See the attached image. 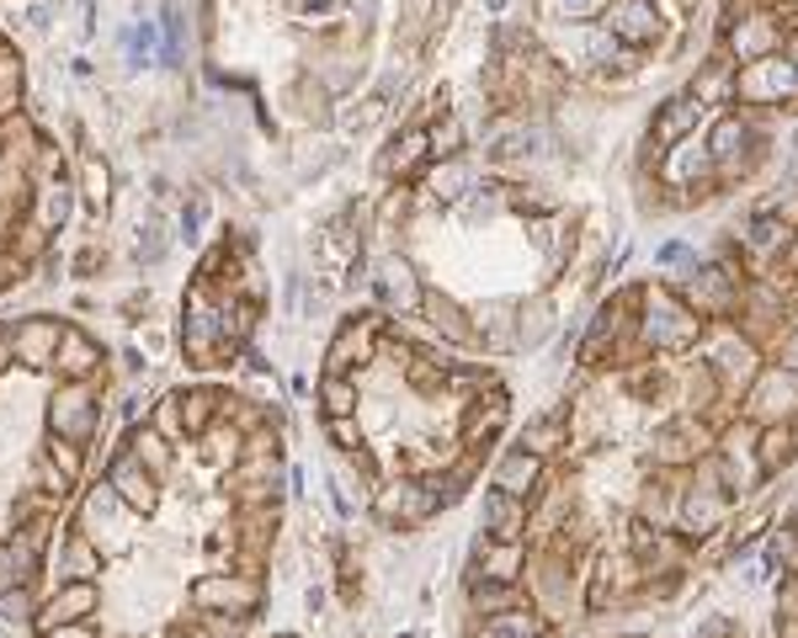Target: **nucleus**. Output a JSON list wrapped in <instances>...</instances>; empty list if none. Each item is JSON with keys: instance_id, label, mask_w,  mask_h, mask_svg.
I'll return each mask as SVG.
<instances>
[{"instance_id": "48", "label": "nucleus", "mask_w": 798, "mask_h": 638, "mask_svg": "<svg viewBox=\"0 0 798 638\" xmlns=\"http://www.w3.org/2000/svg\"><path fill=\"white\" fill-rule=\"evenodd\" d=\"M564 6H570V11H575V17H581V11H591V6H596V0H564Z\"/></svg>"}, {"instance_id": "20", "label": "nucleus", "mask_w": 798, "mask_h": 638, "mask_svg": "<svg viewBox=\"0 0 798 638\" xmlns=\"http://www.w3.org/2000/svg\"><path fill=\"white\" fill-rule=\"evenodd\" d=\"M745 144H751V128H745L740 118H724L719 128H713L708 160H713V165H724V171H735V165H745Z\"/></svg>"}, {"instance_id": "19", "label": "nucleus", "mask_w": 798, "mask_h": 638, "mask_svg": "<svg viewBox=\"0 0 798 638\" xmlns=\"http://www.w3.org/2000/svg\"><path fill=\"white\" fill-rule=\"evenodd\" d=\"M532 485H538V453L517 447V453L500 457V468H495V489H500V495H517V500H522Z\"/></svg>"}, {"instance_id": "42", "label": "nucleus", "mask_w": 798, "mask_h": 638, "mask_svg": "<svg viewBox=\"0 0 798 638\" xmlns=\"http://www.w3.org/2000/svg\"><path fill=\"white\" fill-rule=\"evenodd\" d=\"M107 186H112V182H107V165H96V160H91V165H86V197H91L96 208L107 203Z\"/></svg>"}, {"instance_id": "39", "label": "nucleus", "mask_w": 798, "mask_h": 638, "mask_svg": "<svg viewBox=\"0 0 798 638\" xmlns=\"http://www.w3.org/2000/svg\"><path fill=\"white\" fill-rule=\"evenodd\" d=\"M154 431H160V436H186V425H182V399H165V404H160V415H154Z\"/></svg>"}, {"instance_id": "37", "label": "nucleus", "mask_w": 798, "mask_h": 638, "mask_svg": "<svg viewBox=\"0 0 798 638\" xmlns=\"http://www.w3.org/2000/svg\"><path fill=\"white\" fill-rule=\"evenodd\" d=\"M777 634L798 638V580H788L783 596H777Z\"/></svg>"}, {"instance_id": "5", "label": "nucleus", "mask_w": 798, "mask_h": 638, "mask_svg": "<svg viewBox=\"0 0 798 638\" xmlns=\"http://www.w3.org/2000/svg\"><path fill=\"white\" fill-rule=\"evenodd\" d=\"M602 28L613 32L617 43H655L660 37V11L655 0H607L602 6Z\"/></svg>"}, {"instance_id": "28", "label": "nucleus", "mask_w": 798, "mask_h": 638, "mask_svg": "<svg viewBox=\"0 0 798 638\" xmlns=\"http://www.w3.org/2000/svg\"><path fill=\"white\" fill-rule=\"evenodd\" d=\"M421 304H427L431 325H436V331L447 335V340H474V325H468V320H463V314H459L453 304H447V299H436V293H427Z\"/></svg>"}, {"instance_id": "13", "label": "nucleus", "mask_w": 798, "mask_h": 638, "mask_svg": "<svg viewBox=\"0 0 798 638\" xmlns=\"http://www.w3.org/2000/svg\"><path fill=\"white\" fill-rule=\"evenodd\" d=\"M655 453L666 457V463H692V457L708 453V431L703 421H692V415H681V421H671L660 436H655Z\"/></svg>"}, {"instance_id": "4", "label": "nucleus", "mask_w": 798, "mask_h": 638, "mask_svg": "<svg viewBox=\"0 0 798 638\" xmlns=\"http://www.w3.org/2000/svg\"><path fill=\"white\" fill-rule=\"evenodd\" d=\"M91 612H96L91 580H64L60 591L37 607V634H54V628H69V623H91Z\"/></svg>"}, {"instance_id": "24", "label": "nucleus", "mask_w": 798, "mask_h": 638, "mask_svg": "<svg viewBox=\"0 0 798 638\" xmlns=\"http://www.w3.org/2000/svg\"><path fill=\"white\" fill-rule=\"evenodd\" d=\"M543 634V623L532 617V612L511 607V612H495V617H485V634L479 638H538Z\"/></svg>"}, {"instance_id": "11", "label": "nucleus", "mask_w": 798, "mask_h": 638, "mask_svg": "<svg viewBox=\"0 0 798 638\" xmlns=\"http://www.w3.org/2000/svg\"><path fill=\"white\" fill-rule=\"evenodd\" d=\"M681 517H687V527L703 538V532H719L724 527V517H730V495H724V485H692L687 489V500H681Z\"/></svg>"}, {"instance_id": "34", "label": "nucleus", "mask_w": 798, "mask_h": 638, "mask_svg": "<svg viewBox=\"0 0 798 638\" xmlns=\"http://www.w3.org/2000/svg\"><path fill=\"white\" fill-rule=\"evenodd\" d=\"M463 186H468V165L463 160H447L442 171H431V197H463Z\"/></svg>"}, {"instance_id": "16", "label": "nucleus", "mask_w": 798, "mask_h": 638, "mask_svg": "<svg viewBox=\"0 0 798 638\" xmlns=\"http://www.w3.org/2000/svg\"><path fill=\"white\" fill-rule=\"evenodd\" d=\"M708 367H713L724 383H751V378H756V346H745V340H735V331H724Z\"/></svg>"}, {"instance_id": "31", "label": "nucleus", "mask_w": 798, "mask_h": 638, "mask_svg": "<svg viewBox=\"0 0 798 638\" xmlns=\"http://www.w3.org/2000/svg\"><path fill=\"white\" fill-rule=\"evenodd\" d=\"M320 399H325V415H352V410H357V383L331 372V378L320 383Z\"/></svg>"}, {"instance_id": "23", "label": "nucleus", "mask_w": 798, "mask_h": 638, "mask_svg": "<svg viewBox=\"0 0 798 638\" xmlns=\"http://www.w3.org/2000/svg\"><path fill=\"white\" fill-rule=\"evenodd\" d=\"M431 133H421V128H410V133H399L395 144H389V154H384V171L389 176H410L416 165H421V154H427Z\"/></svg>"}, {"instance_id": "17", "label": "nucleus", "mask_w": 798, "mask_h": 638, "mask_svg": "<svg viewBox=\"0 0 798 638\" xmlns=\"http://www.w3.org/2000/svg\"><path fill=\"white\" fill-rule=\"evenodd\" d=\"M703 101L698 96H676V101H666V112L655 118V144H676V139H687L698 122H703Z\"/></svg>"}, {"instance_id": "27", "label": "nucleus", "mask_w": 798, "mask_h": 638, "mask_svg": "<svg viewBox=\"0 0 798 638\" xmlns=\"http://www.w3.org/2000/svg\"><path fill=\"white\" fill-rule=\"evenodd\" d=\"M500 425H506V399L500 394H479L474 399V415H468V442H485V436H495V431H500Z\"/></svg>"}, {"instance_id": "15", "label": "nucleus", "mask_w": 798, "mask_h": 638, "mask_svg": "<svg viewBox=\"0 0 798 638\" xmlns=\"http://www.w3.org/2000/svg\"><path fill=\"white\" fill-rule=\"evenodd\" d=\"M54 367H60L69 383H86L96 367H101V346H96L91 335H80V331H69V325H64V335H60V357H54Z\"/></svg>"}, {"instance_id": "9", "label": "nucleus", "mask_w": 798, "mask_h": 638, "mask_svg": "<svg viewBox=\"0 0 798 638\" xmlns=\"http://www.w3.org/2000/svg\"><path fill=\"white\" fill-rule=\"evenodd\" d=\"M107 485H112V495L123 500L128 511H139V517H150L154 506H160L154 474L144 468V463H139V457H118V463H112V479H107Z\"/></svg>"}, {"instance_id": "25", "label": "nucleus", "mask_w": 798, "mask_h": 638, "mask_svg": "<svg viewBox=\"0 0 798 638\" xmlns=\"http://www.w3.org/2000/svg\"><path fill=\"white\" fill-rule=\"evenodd\" d=\"M794 447H798L794 425H767V431H762V453H756L762 474H777V468H783V463L794 457Z\"/></svg>"}, {"instance_id": "26", "label": "nucleus", "mask_w": 798, "mask_h": 638, "mask_svg": "<svg viewBox=\"0 0 798 638\" xmlns=\"http://www.w3.org/2000/svg\"><path fill=\"white\" fill-rule=\"evenodd\" d=\"M745 250H756V256H777V250H788V224H783L777 213H762V218L751 224V235H745Z\"/></svg>"}, {"instance_id": "45", "label": "nucleus", "mask_w": 798, "mask_h": 638, "mask_svg": "<svg viewBox=\"0 0 798 638\" xmlns=\"http://www.w3.org/2000/svg\"><path fill=\"white\" fill-rule=\"evenodd\" d=\"M17 363V346H11V335H0V372Z\"/></svg>"}, {"instance_id": "18", "label": "nucleus", "mask_w": 798, "mask_h": 638, "mask_svg": "<svg viewBox=\"0 0 798 638\" xmlns=\"http://www.w3.org/2000/svg\"><path fill=\"white\" fill-rule=\"evenodd\" d=\"M378 293H384V304L389 309H421V282L416 272L405 267V261H384V272H378Z\"/></svg>"}, {"instance_id": "44", "label": "nucleus", "mask_w": 798, "mask_h": 638, "mask_svg": "<svg viewBox=\"0 0 798 638\" xmlns=\"http://www.w3.org/2000/svg\"><path fill=\"white\" fill-rule=\"evenodd\" d=\"M43 638H96V634H91V623H69V628H54V634H43Z\"/></svg>"}, {"instance_id": "33", "label": "nucleus", "mask_w": 798, "mask_h": 638, "mask_svg": "<svg viewBox=\"0 0 798 638\" xmlns=\"http://www.w3.org/2000/svg\"><path fill=\"white\" fill-rule=\"evenodd\" d=\"M474 607L495 617V612H511L517 607V591H511V580H495V585H474Z\"/></svg>"}, {"instance_id": "14", "label": "nucleus", "mask_w": 798, "mask_h": 638, "mask_svg": "<svg viewBox=\"0 0 798 638\" xmlns=\"http://www.w3.org/2000/svg\"><path fill=\"white\" fill-rule=\"evenodd\" d=\"M373 346H378V320H357V325H346L336 335V346H331V372H352V367H363L373 357Z\"/></svg>"}, {"instance_id": "29", "label": "nucleus", "mask_w": 798, "mask_h": 638, "mask_svg": "<svg viewBox=\"0 0 798 638\" xmlns=\"http://www.w3.org/2000/svg\"><path fill=\"white\" fill-rule=\"evenodd\" d=\"M214 415H218V394H208V389H197V394H186V399H182V425H186V436H203V431L214 425Z\"/></svg>"}, {"instance_id": "7", "label": "nucleus", "mask_w": 798, "mask_h": 638, "mask_svg": "<svg viewBox=\"0 0 798 638\" xmlns=\"http://www.w3.org/2000/svg\"><path fill=\"white\" fill-rule=\"evenodd\" d=\"M751 410H756L762 421H772V425H783L788 415H798V372L794 367H772V372H762Z\"/></svg>"}, {"instance_id": "6", "label": "nucleus", "mask_w": 798, "mask_h": 638, "mask_svg": "<svg viewBox=\"0 0 798 638\" xmlns=\"http://www.w3.org/2000/svg\"><path fill=\"white\" fill-rule=\"evenodd\" d=\"M48 421H54V436H64V442H91V431H96L91 389H86V383H64L60 394H54Z\"/></svg>"}, {"instance_id": "10", "label": "nucleus", "mask_w": 798, "mask_h": 638, "mask_svg": "<svg viewBox=\"0 0 798 638\" xmlns=\"http://www.w3.org/2000/svg\"><path fill=\"white\" fill-rule=\"evenodd\" d=\"M60 335H64L60 320H43V314H32V320H22V325L11 331V346H17V363H28V367H48L54 357H60Z\"/></svg>"}, {"instance_id": "2", "label": "nucleus", "mask_w": 798, "mask_h": 638, "mask_svg": "<svg viewBox=\"0 0 798 638\" xmlns=\"http://www.w3.org/2000/svg\"><path fill=\"white\" fill-rule=\"evenodd\" d=\"M192 602L208 617H250L261 607V585L250 575H208L192 585Z\"/></svg>"}, {"instance_id": "3", "label": "nucleus", "mask_w": 798, "mask_h": 638, "mask_svg": "<svg viewBox=\"0 0 798 638\" xmlns=\"http://www.w3.org/2000/svg\"><path fill=\"white\" fill-rule=\"evenodd\" d=\"M794 91H798V64H788L783 54H762V60H751L735 75V96H745V101H783Z\"/></svg>"}, {"instance_id": "30", "label": "nucleus", "mask_w": 798, "mask_h": 638, "mask_svg": "<svg viewBox=\"0 0 798 638\" xmlns=\"http://www.w3.org/2000/svg\"><path fill=\"white\" fill-rule=\"evenodd\" d=\"M60 575L64 580H91L96 575V553H91V538H69L60 553Z\"/></svg>"}, {"instance_id": "40", "label": "nucleus", "mask_w": 798, "mask_h": 638, "mask_svg": "<svg viewBox=\"0 0 798 638\" xmlns=\"http://www.w3.org/2000/svg\"><path fill=\"white\" fill-rule=\"evenodd\" d=\"M133 447H139V463H144V457H150V468H165V442H160V431H139V436H133Z\"/></svg>"}, {"instance_id": "41", "label": "nucleus", "mask_w": 798, "mask_h": 638, "mask_svg": "<svg viewBox=\"0 0 798 638\" xmlns=\"http://www.w3.org/2000/svg\"><path fill=\"white\" fill-rule=\"evenodd\" d=\"M48 457L60 463V474H80V442H64V436H54V447H48Z\"/></svg>"}, {"instance_id": "43", "label": "nucleus", "mask_w": 798, "mask_h": 638, "mask_svg": "<svg viewBox=\"0 0 798 638\" xmlns=\"http://www.w3.org/2000/svg\"><path fill=\"white\" fill-rule=\"evenodd\" d=\"M459 139H463V133H459V122H453V118H447V122H436V128H431V144H436L442 154H453V150H459Z\"/></svg>"}, {"instance_id": "21", "label": "nucleus", "mask_w": 798, "mask_h": 638, "mask_svg": "<svg viewBox=\"0 0 798 638\" xmlns=\"http://www.w3.org/2000/svg\"><path fill=\"white\" fill-rule=\"evenodd\" d=\"M485 532L500 538V543H517V532H522V500L495 489L490 500H485Z\"/></svg>"}, {"instance_id": "12", "label": "nucleus", "mask_w": 798, "mask_h": 638, "mask_svg": "<svg viewBox=\"0 0 798 638\" xmlns=\"http://www.w3.org/2000/svg\"><path fill=\"white\" fill-rule=\"evenodd\" d=\"M442 500L431 495V485H395L378 495V517L384 521H427Z\"/></svg>"}, {"instance_id": "47", "label": "nucleus", "mask_w": 798, "mask_h": 638, "mask_svg": "<svg viewBox=\"0 0 798 638\" xmlns=\"http://www.w3.org/2000/svg\"><path fill=\"white\" fill-rule=\"evenodd\" d=\"M783 357H788V367H794V372H798V335H794V340H788V352H783Z\"/></svg>"}, {"instance_id": "1", "label": "nucleus", "mask_w": 798, "mask_h": 638, "mask_svg": "<svg viewBox=\"0 0 798 638\" xmlns=\"http://www.w3.org/2000/svg\"><path fill=\"white\" fill-rule=\"evenodd\" d=\"M698 331H703V320L681 304L676 293H655V299H649L645 340L655 346V352H687V346L698 340Z\"/></svg>"}, {"instance_id": "38", "label": "nucleus", "mask_w": 798, "mask_h": 638, "mask_svg": "<svg viewBox=\"0 0 798 638\" xmlns=\"http://www.w3.org/2000/svg\"><path fill=\"white\" fill-rule=\"evenodd\" d=\"M325 431H331V442H336V447H346V453H363V431L352 425V415H331V421H325Z\"/></svg>"}, {"instance_id": "22", "label": "nucleus", "mask_w": 798, "mask_h": 638, "mask_svg": "<svg viewBox=\"0 0 798 638\" xmlns=\"http://www.w3.org/2000/svg\"><path fill=\"white\" fill-rule=\"evenodd\" d=\"M479 570H485V580H511V585H517V575H522V543L485 538V543H479Z\"/></svg>"}, {"instance_id": "8", "label": "nucleus", "mask_w": 798, "mask_h": 638, "mask_svg": "<svg viewBox=\"0 0 798 638\" xmlns=\"http://www.w3.org/2000/svg\"><path fill=\"white\" fill-rule=\"evenodd\" d=\"M735 282H740V277L730 272V267L692 272V282H687V299H681V304L692 309V314H730V309H735Z\"/></svg>"}, {"instance_id": "32", "label": "nucleus", "mask_w": 798, "mask_h": 638, "mask_svg": "<svg viewBox=\"0 0 798 638\" xmlns=\"http://www.w3.org/2000/svg\"><path fill=\"white\" fill-rule=\"evenodd\" d=\"M17 96H22V60L0 48V118L17 112Z\"/></svg>"}, {"instance_id": "36", "label": "nucleus", "mask_w": 798, "mask_h": 638, "mask_svg": "<svg viewBox=\"0 0 798 638\" xmlns=\"http://www.w3.org/2000/svg\"><path fill=\"white\" fill-rule=\"evenodd\" d=\"M559 436H564V425H559V421H532L522 431V447L543 457V453H553V447H559Z\"/></svg>"}, {"instance_id": "35", "label": "nucleus", "mask_w": 798, "mask_h": 638, "mask_svg": "<svg viewBox=\"0 0 798 638\" xmlns=\"http://www.w3.org/2000/svg\"><path fill=\"white\" fill-rule=\"evenodd\" d=\"M751 22H756V28L735 32V48H740V54H756V60H762V54H767V43L777 37V28H772V17H751Z\"/></svg>"}, {"instance_id": "46", "label": "nucleus", "mask_w": 798, "mask_h": 638, "mask_svg": "<svg viewBox=\"0 0 798 638\" xmlns=\"http://www.w3.org/2000/svg\"><path fill=\"white\" fill-rule=\"evenodd\" d=\"M11 277H17V267H11V261H6V256H0V288H6V282H11Z\"/></svg>"}]
</instances>
